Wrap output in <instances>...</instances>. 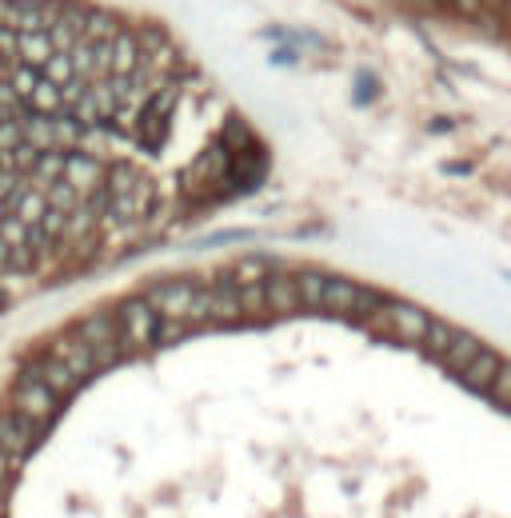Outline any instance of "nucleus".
Masks as SVG:
<instances>
[{
  "mask_svg": "<svg viewBox=\"0 0 511 518\" xmlns=\"http://www.w3.org/2000/svg\"><path fill=\"white\" fill-rule=\"evenodd\" d=\"M376 327H384L388 335H396L400 343H424L428 335V311H420L416 303H384L376 315Z\"/></svg>",
  "mask_w": 511,
  "mask_h": 518,
  "instance_id": "1",
  "label": "nucleus"
},
{
  "mask_svg": "<svg viewBox=\"0 0 511 518\" xmlns=\"http://www.w3.org/2000/svg\"><path fill=\"white\" fill-rule=\"evenodd\" d=\"M196 279H156V283H148V291H144V299H148V307L156 311V315H164V319H184L188 315V303H192V295H196Z\"/></svg>",
  "mask_w": 511,
  "mask_h": 518,
  "instance_id": "2",
  "label": "nucleus"
},
{
  "mask_svg": "<svg viewBox=\"0 0 511 518\" xmlns=\"http://www.w3.org/2000/svg\"><path fill=\"white\" fill-rule=\"evenodd\" d=\"M172 108H176V92H172V88L152 92V96H148V104H144V116H140V140H144L152 152H156V148H160V140L168 136Z\"/></svg>",
  "mask_w": 511,
  "mask_h": 518,
  "instance_id": "3",
  "label": "nucleus"
},
{
  "mask_svg": "<svg viewBox=\"0 0 511 518\" xmlns=\"http://www.w3.org/2000/svg\"><path fill=\"white\" fill-rule=\"evenodd\" d=\"M60 180H64V184L76 192V200L84 204V200L104 184V164H100L96 156H88V152H68Z\"/></svg>",
  "mask_w": 511,
  "mask_h": 518,
  "instance_id": "4",
  "label": "nucleus"
},
{
  "mask_svg": "<svg viewBox=\"0 0 511 518\" xmlns=\"http://www.w3.org/2000/svg\"><path fill=\"white\" fill-rule=\"evenodd\" d=\"M264 307H268V315H296L300 311L296 279L288 271H276L264 279Z\"/></svg>",
  "mask_w": 511,
  "mask_h": 518,
  "instance_id": "5",
  "label": "nucleus"
},
{
  "mask_svg": "<svg viewBox=\"0 0 511 518\" xmlns=\"http://www.w3.org/2000/svg\"><path fill=\"white\" fill-rule=\"evenodd\" d=\"M480 351H484L480 335H472V331H456V335H452V343L444 347V355H440V359H444V367H448L452 375H460V371H464V367H468Z\"/></svg>",
  "mask_w": 511,
  "mask_h": 518,
  "instance_id": "6",
  "label": "nucleus"
},
{
  "mask_svg": "<svg viewBox=\"0 0 511 518\" xmlns=\"http://www.w3.org/2000/svg\"><path fill=\"white\" fill-rule=\"evenodd\" d=\"M500 367H504V359L496 355V351H480L464 371H460V379H464V387H472V391H488L492 387V379L500 375Z\"/></svg>",
  "mask_w": 511,
  "mask_h": 518,
  "instance_id": "7",
  "label": "nucleus"
},
{
  "mask_svg": "<svg viewBox=\"0 0 511 518\" xmlns=\"http://www.w3.org/2000/svg\"><path fill=\"white\" fill-rule=\"evenodd\" d=\"M40 80L48 84V88H56L60 96H64V88L76 80V64H72V52L68 48H56L44 64H40Z\"/></svg>",
  "mask_w": 511,
  "mask_h": 518,
  "instance_id": "8",
  "label": "nucleus"
},
{
  "mask_svg": "<svg viewBox=\"0 0 511 518\" xmlns=\"http://www.w3.org/2000/svg\"><path fill=\"white\" fill-rule=\"evenodd\" d=\"M356 299H360V283H352V279H332V275H328V283H324V307H320V311L352 315Z\"/></svg>",
  "mask_w": 511,
  "mask_h": 518,
  "instance_id": "9",
  "label": "nucleus"
},
{
  "mask_svg": "<svg viewBox=\"0 0 511 518\" xmlns=\"http://www.w3.org/2000/svg\"><path fill=\"white\" fill-rule=\"evenodd\" d=\"M292 279H296L300 311H320V307H324V283H328V275H320V271H300V275H292Z\"/></svg>",
  "mask_w": 511,
  "mask_h": 518,
  "instance_id": "10",
  "label": "nucleus"
},
{
  "mask_svg": "<svg viewBox=\"0 0 511 518\" xmlns=\"http://www.w3.org/2000/svg\"><path fill=\"white\" fill-rule=\"evenodd\" d=\"M44 148H60V144H76L80 140V120L72 116H44Z\"/></svg>",
  "mask_w": 511,
  "mask_h": 518,
  "instance_id": "11",
  "label": "nucleus"
},
{
  "mask_svg": "<svg viewBox=\"0 0 511 518\" xmlns=\"http://www.w3.org/2000/svg\"><path fill=\"white\" fill-rule=\"evenodd\" d=\"M264 259H240L224 279L232 283V287H252V283H264Z\"/></svg>",
  "mask_w": 511,
  "mask_h": 518,
  "instance_id": "12",
  "label": "nucleus"
},
{
  "mask_svg": "<svg viewBox=\"0 0 511 518\" xmlns=\"http://www.w3.org/2000/svg\"><path fill=\"white\" fill-rule=\"evenodd\" d=\"M452 335H456V327H448V323H428V335H424V343L420 347H428L432 355H444V347L452 343Z\"/></svg>",
  "mask_w": 511,
  "mask_h": 518,
  "instance_id": "13",
  "label": "nucleus"
},
{
  "mask_svg": "<svg viewBox=\"0 0 511 518\" xmlns=\"http://www.w3.org/2000/svg\"><path fill=\"white\" fill-rule=\"evenodd\" d=\"M488 395L500 403V407H511V363L500 367V375L492 379V387H488Z\"/></svg>",
  "mask_w": 511,
  "mask_h": 518,
  "instance_id": "14",
  "label": "nucleus"
},
{
  "mask_svg": "<svg viewBox=\"0 0 511 518\" xmlns=\"http://www.w3.org/2000/svg\"><path fill=\"white\" fill-rule=\"evenodd\" d=\"M452 4H456L464 16H476V20L484 16V0H452Z\"/></svg>",
  "mask_w": 511,
  "mask_h": 518,
  "instance_id": "15",
  "label": "nucleus"
}]
</instances>
